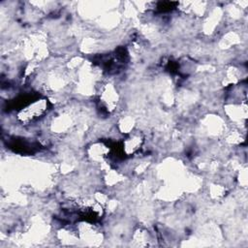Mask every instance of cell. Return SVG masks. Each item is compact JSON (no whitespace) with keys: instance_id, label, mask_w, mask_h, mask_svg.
Instances as JSON below:
<instances>
[{"instance_id":"obj_1","label":"cell","mask_w":248,"mask_h":248,"mask_svg":"<svg viewBox=\"0 0 248 248\" xmlns=\"http://www.w3.org/2000/svg\"><path fill=\"white\" fill-rule=\"evenodd\" d=\"M49 103L46 98H40L28 103L16 114L17 121L22 125H28L43 117L47 109Z\"/></svg>"},{"instance_id":"obj_2","label":"cell","mask_w":248,"mask_h":248,"mask_svg":"<svg viewBox=\"0 0 248 248\" xmlns=\"http://www.w3.org/2000/svg\"><path fill=\"white\" fill-rule=\"evenodd\" d=\"M119 95L116 88L111 83H107L103 86L100 92V102L105 109L108 112L112 111L118 104Z\"/></svg>"},{"instance_id":"obj_3","label":"cell","mask_w":248,"mask_h":248,"mask_svg":"<svg viewBox=\"0 0 248 248\" xmlns=\"http://www.w3.org/2000/svg\"><path fill=\"white\" fill-rule=\"evenodd\" d=\"M144 141V137L141 132L133 131L128 133V136L122 142V152L126 156H130L138 152Z\"/></svg>"},{"instance_id":"obj_4","label":"cell","mask_w":248,"mask_h":248,"mask_svg":"<svg viewBox=\"0 0 248 248\" xmlns=\"http://www.w3.org/2000/svg\"><path fill=\"white\" fill-rule=\"evenodd\" d=\"M109 148L102 141L92 143L87 148V156L94 162H103V160L108 155Z\"/></svg>"}]
</instances>
